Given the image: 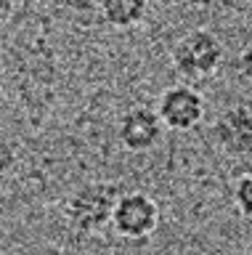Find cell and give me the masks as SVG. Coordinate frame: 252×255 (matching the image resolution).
Here are the masks:
<instances>
[{"instance_id":"cell-1","label":"cell","mask_w":252,"mask_h":255,"mask_svg":"<svg viewBox=\"0 0 252 255\" xmlns=\"http://www.w3.org/2000/svg\"><path fill=\"white\" fill-rule=\"evenodd\" d=\"M120 197H122V191L112 181L83 183L67 199V207H64L67 223L75 231H80V234H88V237L98 234V231H104L112 223Z\"/></svg>"},{"instance_id":"cell-2","label":"cell","mask_w":252,"mask_h":255,"mask_svg":"<svg viewBox=\"0 0 252 255\" xmlns=\"http://www.w3.org/2000/svg\"><path fill=\"white\" fill-rule=\"evenodd\" d=\"M170 61L183 80H207L223 64V43L207 29H191L175 40Z\"/></svg>"},{"instance_id":"cell-3","label":"cell","mask_w":252,"mask_h":255,"mask_svg":"<svg viewBox=\"0 0 252 255\" xmlns=\"http://www.w3.org/2000/svg\"><path fill=\"white\" fill-rule=\"evenodd\" d=\"M112 226L122 239L130 242L149 239L160 226V205L144 191H125L117 202Z\"/></svg>"},{"instance_id":"cell-4","label":"cell","mask_w":252,"mask_h":255,"mask_svg":"<svg viewBox=\"0 0 252 255\" xmlns=\"http://www.w3.org/2000/svg\"><path fill=\"white\" fill-rule=\"evenodd\" d=\"M165 135V123L152 107H130L117 120V141L130 154L152 151Z\"/></svg>"},{"instance_id":"cell-5","label":"cell","mask_w":252,"mask_h":255,"mask_svg":"<svg viewBox=\"0 0 252 255\" xmlns=\"http://www.w3.org/2000/svg\"><path fill=\"white\" fill-rule=\"evenodd\" d=\"M157 112H160V117H162L168 130L186 133V130H194L204 120L207 104H204V96L191 85H170L160 96Z\"/></svg>"},{"instance_id":"cell-6","label":"cell","mask_w":252,"mask_h":255,"mask_svg":"<svg viewBox=\"0 0 252 255\" xmlns=\"http://www.w3.org/2000/svg\"><path fill=\"white\" fill-rule=\"evenodd\" d=\"M212 141L228 157L252 154V112L242 104L220 112L212 123Z\"/></svg>"},{"instance_id":"cell-7","label":"cell","mask_w":252,"mask_h":255,"mask_svg":"<svg viewBox=\"0 0 252 255\" xmlns=\"http://www.w3.org/2000/svg\"><path fill=\"white\" fill-rule=\"evenodd\" d=\"M98 11L109 27L130 29L144 21L149 11V0H98Z\"/></svg>"},{"instance_id":"cell-8","label":"cell","mask_w":252,"mask_h":255,"mask_svg":"<svg viewBox=\"0 0 252 255\" xmlns=\"http://www.w3.org/2000/svg\"><path fill=\"white\" fill-rule=\"evenodd\" d=\"M234 205L244 218L252 221V170L242 173L234 183Z\"/></svg>"},{"instance_id":"cell-9","label":"cell","mask_w":252,"mask_h":255,"mask_svg":"<svg viewBox=\"0 0 252 255\" xmlns=\"http://www.w3.org/2000/svg\"><path fill=\"white\" fill-rule=\"evenodd\" d=\"M236 67H239V75L252 85V43L244 45V51L239 53V61H236Z\"/></svg>"}]
</instances>
